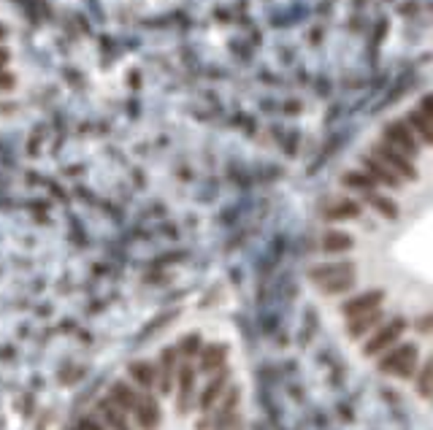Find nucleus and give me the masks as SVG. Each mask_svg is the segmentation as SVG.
<instances>
[{
	"label": "nucleus",
	"mask_w": 433,
	"mask_h": 430,
	"mask_svg": "<svg viewBox=\"0 0 433 430\" xmlns=\"http://www.w3.org/2000/svg\"><path fill=\"white\" fill-rule=\"evenodd\" d=\"M371 157L382 160V163L390 168L392 173H398L404 182H412L417 179V168L412 165V157L404 155L401 149H395L392 143H388L385 138H379L376 143H371Z\"/></svg>",
	"instance_id": "nucleus-1"
},
{
	"label": "nucleus",
	"mask_w": 433,
	"mask_h": 430,
	"mask_svg": "<svg viewBox=\"0 0 433 430\" xmlns=\"http://www.w3.org/2000/svg\"><path fill=\"white\" fill-rule=\"evenodd\" d=\"M382 138L388 143H392L395 149H401L404 155H409V157H417L420 155V149H423V143L420 138L414 136L412 130H409V124L404 122V120H392V122L385 124V130H382Z\"/></svg>",
	"instance_id": "nucleus-2"
},
{
	"label": "nucleus",
	"mask_w": 433,
	"mask_h": 430,
	"mask_svg": "<svg viewBox=\"0 0 433 430\" xmlns=\"http://www.w3.org/2000/svg\"><path fill=\"white\" fill-rule=\"evenodd\" d=\"M414 366H417V347L414 344H401V347L392 349L390 354L382 357L379 371L395 373V376H412Z\"/></svg>",
	"instance_id": "nucleus-3"
},
{
	"label": "nucleus",
	"mask_w": 433,
	"mask_h": 430,
	"mask_svg": "<svg viewBox=\"0 0 433 430\" xmlns=\"http://www.w3.org/2000/svg\"><path fill=\"white\" fill-rule=\"evenodd\" d=\"M404 330H406V322H404L401 317H395L390 325H382V328L374 333L363 352H366V354H379V352H385V349L392 347V344L401 338V333H404Z\"/></svg>",
	"instance_id": "nucleus-4"
},
{
	"label": "nucleus",
	"mask_w": 433,
	"mask_h": 430,
	"mask_svg": "<svg viewBox=\"0 0 433 430\" xmlns=\"http://www.w3.org/2000/svg\"><path fill=\"white\" fill-rule=\"evenodd\" d=\"M363 214V206L352 198H336L322 208V220L328 222H344V220H357Z\"/></svg>",
	"instance_id": "nucleus-5"
},
{
	"label": "nucleus",
	"mask_w": 433,
	"mask_h": 430,
	"mask_svg": "<svg viewBox=\"0 0 433 430\" xmlns=\"http://www.w3.org/2000/svg\"><path fill=\"white\" fill-rule=\"evenodd\" d=\"M360 165H363V171L371 176L376 185L392 187V189H395V187H401V182H404L398 173H392L388 165L382 163V160H376V157H371V155H366V157L360 160Z\"/></svg>",
	"instance_id": "nucleus-6"
},
{
	"label": "nucleus",
	"mask_w": 433,
	"mask_h": 430,
	"mask_svg": "<svg viewBox=\"0 0 433 430\" xmlns=\"http://www.w3.org/2000/svg\"><path fill=\"white\" fill-rule=\"evenodd\" d=\"M385 301V292L382 289H371V292H363V295H355L350 298L344 306H341V314L344 317H357V314H366L371 308H379V303Z\"/></svg>",
	"instance_id": "nucleus-7"
},
{
	"label": "nucleus",
	"mask_w": 433,
	"mask_h": 430,
	"mask_svg": "<svg viewBox=\"0 0 433 430\" xmlns=\"http://www.w3.org/2000/svg\"><path fill=\"white\" fill-rule=\"evenodd\" d=\"M347 273H355V263L350 260H341V263H325V266H314L311 268V282L322 285V282H330V279H339V276H347Z\"/></svg>",
	"instance_id": "nucleus-8"
},
{
	"label": "nucleus",
	"mask_w": 433,
	"mask_h": 430,
	"mask_svg": "<svg viewBox=\"0 0 433 430\" xmlns=\"http://www.w3.org/2000/svg\"><path fill=\"white\" fill-rule=\"evenodd\" d=\"M404 122L409 124V130H412L414 136L420 138V143L423 146H428L431 143V138H433V120L431 117H425L420 108H409V114H406V120Z\"/></svg>",
	"instance_id": "nucleus-9"
},
{
	"label": "nucleus",
	"mask_w": 433,
	"mask_h": 430,
	"mask_svg": "<svg viewBox=\"0 0 433 430\" xmlns=\"http://www.w3.org/2000/svg\"><path fill=\"white\" fill-rule=\"evenodd\" d=\"M379 322H382V311H379V308H371V311H366V314L352 317V322L347 325V333H350L352 338H360L363 333L374 330Z\"/></svg>",
	"instance_id": "nucleus-10"
},
{
	"label": "nucleus",
	"mask_w": 433,
	"mask_h": 430,
	"mask_svg": "<svg viewBox=\"0 0 433 430\" xmlns=\"http://www.w3.org/2000/svg\"><path fill=\"white\" fill-rule=\"evenodd\" d=\"M320 246H322L325 255H341V252H350L352 246H355V238L347 236V233H341V230H328L322 236Z\"/></svg>",
	"instance_id": "nucleus-11"
},
{
	"label": "nucleus",
	"mask_w": 433,
	"mask_h": 430,
	"mask_svg": "<svg viewBox=\"0 0 433 430\" xmlns=\"http://www.w3.org/2000/svg\"><path fill=\"white\" fill-rule=\"evenodd\" d=\"M341 185L347 187V189H355V192H363V195H366V192H374V189L379 187L366 171H347V173L341 176Z\"/></svg>",
	"instance_id": "nucleus-12"
},
{
	"label": "nucleus",
	"mask_w": 433,
	"mask_h": 430,
	"mask_svg": "<svg viewBox=\"0 0 433 430\" xmlns=\"http://www.w3.org/2000/svg\"><path fill=\"white\" fill-rule=\"evenodd\" d=\"M366 203H371V208H376L382 217H388V220H392L395 214H398V206L392 203L390 198H385V195H379L376 189L374 192H366Z\"/></svg>",
	"instance_id": "nucleus-13"
},
{
	"label": "nucleus",
	"mask_w": 433,
	"mask_h": 430,
	"mask_svg": "<svg viewBox=\"0 0 433 430\" xmlns=\"http://www.w3.org/2000/svg\"><path fill=\"white\" fill-rule=\"evenodd\" d=\"M130 376H133V379H136V382H139L141 387L149 389L152 385H155L157 368H155L152 363H133V366H130Z\"/></svg>",
	"instance_id": "nucleus-14"
},
{
	"label": "nucleus",
	"mask_w": 433,
	"mask_h": 430,
	"mask_svg": "<svg viewBox=\"0 0 433 430\" xmlns=\"http://www.w3.org/2000/svg\"><path fill=\"white\" fill-rule=\"evenodd\" d=\"M192 379H195L192 366H182V373H179V382H182V389H179V406H182V409H187V403H190V395H192Z\"/></svg>",
	"instance_id": "nucleus-15"
},
{
	"label": "nucleus",
	"mask_w": 433,
	"mask_h": 430,
	"mask_svg": "<svg viewBox=\"0 0 433 430\" xmlns=\"http://www.w3.org/2000/svg\"><path fill=\"white\" fill-rule=\"evenodd\" d=\"M139 420H141L144 430H155V428H157V422H160L157 406H152V401H149V398H146L144 403L139 406Z\"/></svg>",
	"instance_id": "nucleus-16"
},
{
	"label": "nucleus",
	"mask_w": 433,
	"mask_h": 430,
	"mask_svg": "<svg viewBox=\"0 0 433 430\" xmlns=\"http://www.w3.org/2000/svg\"><path fill=\"white\" fill-rule=\"evenodd\" d=\"M322 292L328 295H336V292H347L355 287V273H347V276H339V279H330V282H322Z\"/></svg>",
	"instance_id": "nucleus-17"
},
{
	"label": "nucleus",
	"mask_w": 433,
	"mask_h": 430,
	"mask_svg": "<svg viewBox=\"0 0 433 430\" xmlns=\"http://www.w3.org/2000/svg\"><path fill=\"white\" fill-rule=\"evenodd\" d=\"M222 357H225V347H220V344L206 347V352H204V371H214L222 363Z\"/></svg>",
	"instance_id": "nucleus-18"
},
{
	"label": "nucleus",
	"mask_w": 433,
	"mask_h": 430,
	"mask_svg": "<svg viewBox=\"0 0 433 430\" xmlns=\"http://www.w3.org/2000/svg\"><path fill=\"white\" fill-rule=\"evenodd\" d=\"M222 387H225V376L214 379V382L208 385L206 392H204V398H201V406H204V409H211V401H214L217 395H222Z\"/></svg>",
	"instance_id": "nucleus-19"
},
{
	"label": "nucleus",
	"mask_w": 433,
	"mask_h": 430,
	"mask_svg": "<svg viewBox=\"0 0 433 430\" xmlns=\"http://www.w3.org/2000/svg\"><path fill=\"white\" fill-rule=\"evenodd\" d=\"M173 357H176V352H173V349H165V352H163V392H171V373H173Z\"/></svg>",
	"instance_id": "nucleus-20"
},
{
	"label": "nucleus",
	"mask_w": 433,
	"mask_h": 430,
	"mask_svg": "<svg viewBox=\"0 0 433 430\" xmlns=\"http://www.w3.org/2000/svg\"><path fill=\"white\" fill-rule=\"evenodd\" d=\"M114 395H117V398L122 401L125 409H133V406H136V395H133L130 389L125 387L122 382H117V385H114Z\"/></svg>",
	"instance_id": "nucleus-21"
},
{
	"label": "nucleus",
	"mask_w": 433,
	"mask_h": 430,
	"mask_svg": "<svg viewBox=\"0 0 433 430\" xmlns=\"http://www.w3.org/2000/svg\"><path fill=\"white\" fill-rule=\"evenodd\" d=\"M104 409V414H106V420L114 425L117 430H127V425H125V420H122V414H120V409H111V406H101Z\"/></svg>",
	"instance_id": "nucleus-22"
},
{
	"label": "nucleus",
	"mask_w": 433,
	"mask_h": 430,
	"mask_svg": "<svg viewBox=\"0 0 433 430\" xmlns=\"http://www.w3.org/2000/svg\"><path fill=\"white\" fill-rule=\"evenodd\" d=\"M420 395L428 398L431 395V363H425L420 371Z\"/></svg>",
	"instance_id": "nucleus-23"
},
{
	"label": "nucleus",
	"mask_w": 433,
	"mask_h": 430,
	"mask_svg": "<svg viewBox=\"0 0 433 430\" xmlns=\"http://www.w3.org/2000/svg\"><path fill=\"white\" fill-rule=\"evenodd\" d=\"M14 84H17V76L0 68V89H3V92H8V89H14Z\"/></svg>",
	"instance_id": "nucleus-24"
},
{
	"label": "nucleus",
	"mask_w": 433,
	"mask_h": 430,
	"mask_svg": "<svg viewBox=\"0 0 433 430\" xmlns=\"http://www.w3.org/2000/svg\"><path fill=\"white\" fill-rule=\"evenodd\" d=\"M420 111H423L425 117H431L433 120V98L431 95H425V98H423V103H420Z\"/></svg>",
	"instance_id": "nucleus-25"
},
{
	"label": "nucleus",
	"mask_w": 433,
	"mask_h": 430,
	"mask_svg": "<svg viewBox=\"0 0 433 430\" xmlns=\"http://www.w3.org/2000/svg\"><path fill=\"white\" fill-rule=\"evenodd\" d=\"M198 347H201V338H198V336H190V338L185 341V349L190 352V354H195V352H198Z\"/></svg>",
	"instance_id": "nucleus-26"
},
{
	"label": "nucleus",
	"mask_w": 433,
	"mask_h": 430,
	"mask_svg": "<svg viewBox=\"0 0 433 430\" xmlns=\"http://www.w3.org/2000/svg\"><path fill=\"white\" fill-rule=\"evenodd\" d=\"M8 57H11V55H8V49H0V68H6V65H8Z\"/></svg>",
	"instance_id": "nucleus-27"
},
{
	"label": "nucleus",
	"mask_w": 433,
	"mask_h": 430,
	"mask_svg": "<svg viewBox=\"0 0 433 430\" xmlns=\"http://www.w3.org/2000/svg\"><path fill=\"white\" fill-rule=\"evenodd\" d=\"M6 36H8V27H6V24H3V22H0V41H3V38H6Z\"/></svg>",
	"instance_id": "nucleus-28"
}]
</instances>
